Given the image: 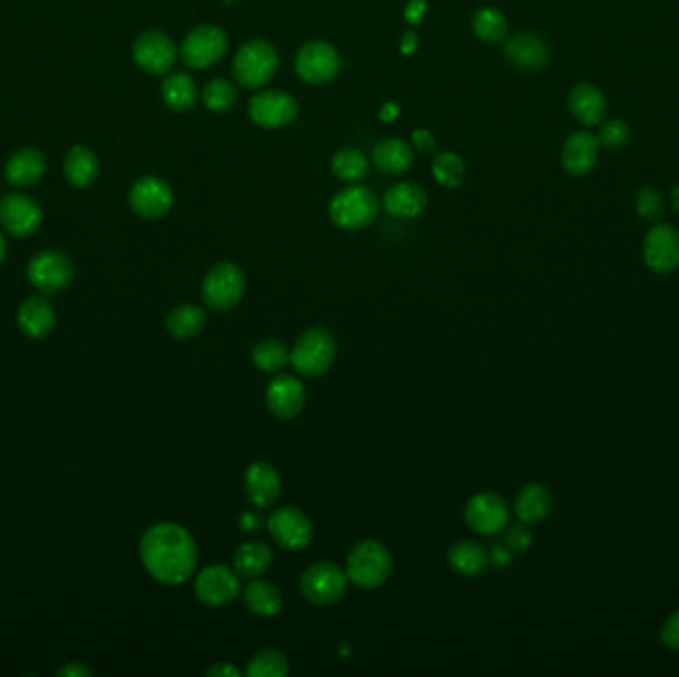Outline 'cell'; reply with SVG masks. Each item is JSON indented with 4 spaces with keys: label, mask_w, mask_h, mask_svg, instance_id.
<instances>
[{
    "label": "cell",
    "mask_w": 679,
    "mask_h": 677,
    "mask_svg": "<svg viewBox=\"0 0 679 677\" xmlns=\"http://www.w3.org/2000/svg\"><path fill=\"white\" fill-rule=\"evenodd\" d=\"M139 558L151 578L165 586H179L193 576L199 554L187 529L175 523H157L143 533Z\"/></svg>",
    "instance_id": "1"
},
{
    "label": "cell",
    "mask_w": 679,
    "mask_h": 677,
    "mask_svg": "<svg viewBox=\"0 0 679 677\" xmlns=\"http://www.w3.org/2000/svg\"><path fill=\"white\" fill-rule=\"evenodd\" d=\"M394 560L390 550L378 541L358 542L346 560V574L350 584L360 590H378L392 576Z\"/></svg>",
    "instance_id": "2"
},
{
    "label": "cell",
    "mask_w": 679,
    "mask_h": 677,
    "mask_svg": "<svg viewBox=\"0 0 679 677\" xmlns=\"http://www.w3.org/2000/svg\"><path fill=\"white\" fill-rule=\"evenodd\" d=\"M338 354V342L326 328H310L296 340L290 352L292 368L304 378L324 376Z\"/></svg>",
    "instance_id": "3"
},
{
    "label": "cell",
    "mask_w": 679,
    "mask_h": 677,
    "mask_svg": "<svg viewBox=\"0 0 679 677\" xmlns=\"http://www.w3.org/2000/svg\"><path fill=\"white\" fill-rule=\"evenodd\" d=\"M348 574L336 562L320 560L308 566L300 578L302 596L314 606H334L348 590Z\"/></svg>",
    "instance_id": "4"
},
{
    "label": "cell",
    "mask_w": 679,
    "mask_h": 677,
    "mask_svg": "<svg viewBox=\"0 0 679 677\" xmlns=\"http://www.w3.org/2000/svg\"><path fill=\"white\" fill-rule=\"evenodd\" d=\"M380 205L376 195L368 187H348L340 191L332 201H330V219L336 227L344 231H360L366 229L368 225L374 223L378 217Z\"/></svg>",
    "instance_id": "5"
},
{
    "label": "cell",
    "mask_w": 679,
    "mask_h": 677,
    "mask_svg": "<svg viewBox=\"0 0 679 677\" xmlns=\"http://www.w3.org/2000/svg\"><path fill=\"white\" fill-rule=\"evenodd\" d=\"M247 276L235 263H219L205 274L201 284V296L205 304L215 312L233 310L245 296Z\"/></svg>",
    "instance_id": "6"
},
{
    "label": "cell",
    "mask_w": 679,
    "mask_h": 677,
    "mask_svg": "<svg viewBox=\"0 0 679 677\" xmlns=\"http://www.w3.org/2000/svg\"><path fill=\"white\" fill-rule=\"evenodd\" d=\"M278 70V54L271 42L251 40L239 48L233 60L235 80L249 90L269 84Z\"/></svg>",
    "instance_id": "7"
},
{
    "label": "cell",
    "mask_w": 679,
    "mask_h": 677,
    "mask_svg": "<svg viewBox=\"0 0 679 677\" xmlns=\"http://www.w3.org/2000/svg\"><path fill=\"white\" fill-rule=\"evenodd\" d=\"M193 590L203 606L223 608L239 598L243 586L241 576L235 572V568H229L227 564H209L199 570L193 582Z\"/></svg>",
    "instance_id": "8"
},
{
    "label": "cell",
    "mask_w": 679,
    "mask_h": 677,
    "mask_svg": "<svg viewBox=\"0 0 679 677\" xmlns=\"http://www.w3.org/2000/svg\"><path fill=\"white\" fill-rule=\"evenodd\" d=\"M229 48V38L225 30L213 24L193 28L183 44H181V58L189 68L207 70L209 66L217 64Z\"/></svg>",
    "instance_id": "9"
},
{
    "label": "cell",
    "mask_w": 679,
    "mask_h": 677,
    "mask_svg": "<svg viewBox=\"0 0 679 677\" xmlns=\"http://www.w3.org/2000/svg\"><path fill=\"white\" fill-rule=\"evenodd\" d=\"M511 509L497 493H477L465 507L467 527L483 537H495L509 527Z\"/></svg>",
    "instance_id": "10"
},
{
    "label": "cell",
    "mask_w": 679,
    "mask_h": 677,
    "mask_svg": "<svg viewBox=\"0 0 679 677\" xmlns=\"http://www.w3.org/2000/svg\"><path fill=\"white\" fill-rule=\"evenodd\" d=\"M340 66H342V60H340L338 50L332 44L322 42V40L304 44L298 50L296 62H294L296 74L304 82L314 84V86L332 82L338 76Z\"/></svg>",
    "instance_id": "11"
},
{
    "label": "cell",
    "mask_w": 679,
    "mask_h": 677,
    "mask_svg": "<svg viewBox=\"0 0 679 677\" xmlns=\"http://www.w3.org/2000/svg\"><path fill=\"white\" fill-rule=\"evenodd\" d=\"M267 529L272 541L284 550H302L312 542V523L304 511L298 507H280L267 521Z\"/></svg>",
    "instance_id": "12"
},
{
    "label": "cell",
    "mask_w": 679,
    "mask_h": 677,
    "mask_svg": "<svg viewBox=\"0 0 679 677\" xmlns=\"http://www.w3.org/2000/svg\"><path fill=\"white\" fill-rule=\"evenodd\" d=\"M644 263L650 271L670 274L679 267V231L658 223L644 237Z\"/></svg>",
    "instance_id": "13"
},
{
    "label": "cell",
    "mask_w": 679,
    "mask_h": 677,
    "mask_svg": "<svg viewBox=\"0 0 679 677\" xmlns=\"http://www.w3.org/2000/svg\"><path fill=\"white\" fill-rule=\"evenodd\" d=\"M26 274L34 288L44 294H56L72 282L74 269L66 255L58 251H44L30 261Z\"/></svg>",
    "instance_id": "14"
},
{
    "label": "cell",
    "mask_w": 679,
    "mask_h": 677,
    "mask_svg": "<svg viewBox=\"0 0 679 677\" xmlns=\"http://www.w3.org/2000/svg\"><path fill=\"white\" fill-rule=\"evenodd\" d=\"M251 120L267 130L290 126L298 116L296 100L280 90H267L257 94L249 104Z\"/></svg>",
    "instance_id": "15"
},
{
    "label": "cell",
    "mask_w": 679,
    "mask_h": 677,
    "mask_svg": "<svg viewBox=\"0 0 679 677\" xmlns=\"http://www.w3.org/2000/svg\"><path fill=\"white\" fill-rule=\"evenodd\" d=\"M175 58L177 50L173 40L159 30L143 32L134 44V60L137 66L151 76H161L169 72L175 64Z\"/></svg>",
    "instance_id": "16"
},
{
    "label": "cell",
    "mask_w": 679,
    "mask_h": 677,
    "mask_svg": "<svg viewBox=\"0 0 679 677\" xmlns=\"http://www.w3.org/2000/svg\"><path fill=\"white\" fill-rule=\"evenodd\" d=\"M42 209L26 195L10 193L0 201V225L14 237H28L38 231Z\"/></svg>",
    "instance_id": "17"
},
{
    "label": "cell",
    "mask_w": 679,
    "mask_h": 677,
    "mask_svg": "<svg viewBox=\"0 0 679 677\" xmlns=\"http://www.w3.org/2000/svg\"><path fill=\"white\" fill-rule=\"evenodd\" d=\"M130 205L143 219H159L173 207V191L159 177H141L130 191Z\"/></svg>",
    "instance_id": "18"
},
{
    "label": "cell",
    "mask_w": 679,
    "mask_h": 677,
    "mask_svg": "<svg viewBox=\"0 0 679 677\" xmlns=\"http://www.w3.org/2000/svg\"><path fill=\"white\" fill-rule=\"evenodd\" d=\"M306 404L304 384L296 376H274L267 388V406L278 419H294Z\"/></svg>",
    "instance_id": "19"
},
{
    "label": "cell",
    "mask_w": 679,
    "mask_h": 677,
    "mask_svg": "<svg viewBox=\"0 0 679 677\" xmlns=\"http://www.w3.org/2000/svg\"><path fill=\"white\" fill-rule=\"evenodd\" d=\"M245 493L257 509H271L280 497V475L267 461H255L245 471Z\"/></svg>",
    "instance_id": "20"
},
{
    "label": "cell",
    "mask_w": 679,
    "mask_h": 677,
    "mask_svg": "<svg viewBox=\"0 0 679 677\" xmlns=\"http://www.w3.org/2000/svg\"><path fill=\"white\" fill-rule=\"evenodd\" d=\"M568 108H570V114L574 116V120L580 122L582 126H588V128L600 126L606 118V112H608L604 92L590 82H578L570 90Z\"/></svg>",
    "instance_id": "21"
},
{
    "label": "cell",
    "mask_w": 679,
    "mask_h": 677,
    "mask_svg": "<svg viewBox=\"0 0 679 677\" xmlns=\"http://www.w3.org/2000/svg\"><path fill=\"white\" fill-rule=\"evenodd\" d=\"M600 155L598 136L590 132H576L566 137L562 145V167L570 175H586L594 169Z\"/></svg>",
    "instance_id": "22"
},
{
    "label": "cell",
    "mask_w": 679,
    "mask_h": 677,
    "mask_svg": "<svg viewBox=\"0 0 679 677\" xmlns=\"http://www.w3.org/2000/svg\"><path fill=\"white\" fill-rule=\"evenodd\" d=\"M505 56L521 70H541L550 60V50L535 32H519L505 44Z\"/></svg>",
    "instance_id": "23"
},
{
    "label": "cell",
    "mask_w": 679,
    "mask_h": 677,
    "mask_svg": "<svg viewBox=\"0 0 679 677\" xmlns=\"http://www.w3.org/2000/svg\"><path fill=\"white\" fill-rule=\"evenodd\" d=\"M447 564L455 574L463 578H477L489 568L491 558L489 552L479 542L463 539L449 546Z\"/></svg>",
    "instance_id": "24"
},
{
    "label": "cell",
    "mask_w": 679,
    "mask_h": 677,
    "mask_svg": "<svg viewBox=\"0 0 679 677\" xmlns=\"http://www.w3.org/2000/svg\"><path fill=\"white\" fill-rule=\"evenodd\" d=\"M56 324L52 304L44 296H30L18 308V326L28 338H46Z\"/></svg>",
    "instance_id": "25"
},
{
    "label": "cell",
    "mask_w": 679,
    "mask_h": 677,
    "mask_svg": "<svg viewBox=\"0 0 679 677\" xmlns=\"http://www.w3.org/2000/svg\"><path fill=\"white\" fill-rule=\"evenodd\" d=\"M44 171H46V159L38 149H32V147H24L16 151L4 167L6 181L14 187H30L38 183Z\"/></svg>",
    "instance_id": "26"
},
{
    "label": "cell",
    "mask_w": 679,
    "mask_h": 677,
    "mask_svg": "<svg viewBox=\"0 0 679 677\" xmlns=\"http://www.w3.org/2000/svg\"><path fill=\"white\" fill-rule=\"evenodd\" d=\"M384 207L396 219H413L427 207V195L415 183H398L386 191Z\"/></svg>",
    "instance_id": "27"
},
{
    "label": "cell",
    "mask_w": 679,
    "mask_h": 677,
    "mask_svg": "<svg viewBox=\"0 0 679 677\" xmlns=\"http://www.w3.org/2000/svg\"><path fill=\"white\" fill-rule=\"evenodd\" d=\"M552 511V495L541 483H529L515 501V515L523 525H539Z\"/></svg>",
    "instance_id": "28"
},
{
    "label": "cell",
    "mask_w": 679,
    "mask_h": 677,
    "mask_svg": "<svg viewBox=\"0 0 679 677\" xmlns=\"http://www.w3.org/2000/svg\"><path fill=\"white\" fill-rule=\"evenodd\" d=\"M247 610L259 618H274L282 610V592L269 580L251 578V582L241 590Z\"/></svg>",
    "instance_id": "29"
},
{
    "label": "cell",
    "mask_w": 679,
    "mask_h": 677,
    "mask_svg": "<svg viewBox=\"0 0 679 677\" xmlns=\"http://www.w3.org/2000/svg\"><path fill=\"white\" fill-rule=\"evenodd\" d=\"M272 564V550L267 542H243L233 554V568L241 578H259Z\"/></svg>",
    "instance_id": "30"
},
{
    "label": "cell",
    "mask_w": 679,
    "mask_h": 677,
    "mask_svg": "<svg viewBox=\"0 0 679 677\" xmlns=\"http://www.w3.org/2000/svg\"><path fill=\"white\" fill-rule=\"evenodd\" d=\"M374 167L384 175L406 173L413 163V151L402 139H384L374 147Z\"/></svg>",
    "instance_id": "31"
},
{
    "label": "cell",
    "mask_w": 679,
    "mask_h": 677,
    "mask_svg": "<svg viewBox=\"0 0 679 677\" xmlns=\"http://www.w3.org/2000/svg\"><path fill=\"white\" fill-rule=\"evenodd\" d=\"M98 169V157L84 145L72 147L64 159V175L76 189L90 187L98 177Z\"/></svg>",
    "instance_id": "32"
},
{
    "label": "cell",
    "mask_w": 679,
    "mask_h": 677,
    "mask_svg": "<svg viewBox=\"0 0 679 677\" xmlns=\"http://www.w3.org/2000/svg\"><path fill=\"white\" fill-rule=\"evenodd\" d=\"M207 324V314L203 308L195 306V304H179L175 306L165 320V328L167 332L177 338V340H191L197 334H201V330Z\"/></svg>",
    "instance_id": "33"
},
{
    "label": "cell",
    "mask_w": 679,
    "mask_h": 677,
    "mask_svg": "<svg viewBox=\"0 0 679 677\" xmlns=\"http://www.w3.org/2000/svg\"><path fill=\"white\" fill-rule=\"evenodd\" d=\"M163 102L173 112H189L197 102V86L189 74L177 72L169 76L161 86Z\"/></svg>",
    "instance_id": "34"
},
{
    "label": "cell",
    "mask_w": 679,
    "mask_h": 677,
    "mask_svg": "<svg viewBox=\"0 0 679 677\" xmlns=\"http://www.w3.org/2000/svg\"><path fill=\"white\" fill-rule=\"evenodd\" d=\"M473 32L479 40L489 42V44H497L503 42L509 34V22L505 18V14L497 8H481L473 14Z\"/></svg>",
    "instance_id": "35"
},
{
    "label": "cell",
    "mask_w": 679,
    "mask_h": 677,
    "mask_svg": "<svg viewBox=\"0 0 679 677\" xmlns=\"http://www.w3.org/2000/svg\"><path fill=\"white\" fill-rule=\"evenodd\" d=\"M368 169H370V163L366 155L354 147H344L336 151V155L332 157V171L342 181H348V183L362 181L368 175Z\"/></svg>",
    "instance_id": "36"
},
{
    "label": "cell",
    "mask_w": 679,
    "mask_h": 677,
    "mask_svg": "<svg viewBox=\"0 0 679 677\" xmlns=\"http://www.w3.org/2000/svg\"><path fill=\"white\" fill-rule=\"evenodd\" d=\"M253 364L265 374H276L290 364V352L280 340L267 338L253 348Z\"/></svg>",
    "instance_id": "37"
},
{
    "label": "cell",
    "mask_w": 679,
    "mask_h": 677,
    "mask_svg": "<svg viewBox=\"0 0 679 677\" xmlns=\"http://www.w3.org/2000/svg\"><path fill=\"white\" fill-rule=\"evenodd\" d=\"M433 177L443 185V187H459L465 179V161L451 151L437 153L431 163Z\"/></svg>",
    "instance_id": "38"
},
{
    "label": "cell",
    "mask_w": 679,
    "mask_h": 677,
    "mask_svg": "<svg viewBox=\"0 0 679 677\" xmlns=\"http://www.w3.org/2000/svg\"><path fill=\"white\" fill-rule=\"evenodd\" d=\"M288 672H290L288 658L272 648L257 652L247 668L249 677H286Z\"/></svg>",
    "instance_id": "39"
},
{
    "label": "cell",
    "mask_w": 679,
    "mask_h": 677,
    "mask_svg": "<svg viewBox=\"0 0 679 677\" xmlns=\"http://www.w3.org/2000/svg\"><path fill=\"white\" fill-rule=\"evenodd\" d=\"M237 88L227 80H213L203 90V104L215 114L229 112L237 104Z\"/></svg>",
    "instance_id": "40"
},
{
    "label": "cell",
    "mask_w": 679,
    "mask_h": 677,
    "mask_svg": "<svg viewBox=\"0 0 679 677\" xmlns=\"http://www.w3.org/2000/svg\"><path fill=\"white\" fill-rule=\"evenodd\" d=\"M636 211L646 221H660L666 211L662 193L656 187H642L636 195Z\"/></svg>",
    "instance_id": "41"
},
{
    "label": "cell",
    "mask_w": 679,
    "mask_h": 677,
    "mask_svg": "<svg viewBox=\"0 0 679 677\" xmlns=\"http://www.w3.org/2000/svg\"><path fill=\"white\" fill-rule=\"evenodd\" d=\"M630 137H632L630 126H628L624 120H610V122L602 124L600 132H598L600 147L610 149V151L626 147V143L630 141Z\"/></svg>",
    "instance_id": "42"
},
{
    "label": "cell",
    "mask_w": 679,
    "mask_h": 677,
    "mask_svg": "<svg viewBox=\"0 0 679 677\" xmlns=\"http://www.w3.org/2000/svg\"><path fill=\"white\" fill-rule=\"evenodd\" d=\"M505 544L509 550H517V552H523L527 550L531 544H533V537H531V531L527 529V525H517L513 529L507 531L505 535Z\"/></svg>",
    "instance_id": "43"
},
{
    "label": "cell",
    "mask_w": 679,
    "mask_h": 677,
    "mask_svg": "<svg viewBox=\"0 0 679 677\" xmlns=\"http://www.w3.org/2000/svg\"><path fill=\"white\" fill-rule=\"evenodd\" d=\"M660 640L668 650L679 652V610L664 622L660 630Z\"/></svg>",
    "instance_id": "44"
},
{
    "label": "cell",
    "mask_w": 679,
    "mask_h": 677,
    "mask_svg": "<svg viewBox=\"0 0 679 677\" xmlns=\"http://www.w3.org/2000/svg\"><path fill=\"white\" fill-rule=\"evenodd\" d=\"M425 8H427V2L425 0H409L404 14H406V20L409 24H419L423 14H425Z\"/></svg>",
    "instance_id": "45"
},
{
    "label": "cell",
    "mask_w": 679,
    "mask_h": 677,
    "mask_svg": "<svg viewBox=\"0 0 679 677\" xmlns=\"http://www.w3.org/2000/svg\"><path fill=\"white\" fill-rule=\"evenodd\" d=\"M209 677H241V670L229 662H219L207 670Z\"/></svg>",
    "instance_id": "46"
},
{
    "label": "cell",
    "mask_w": 679,
    "mask_h": 677,
    "mask_svg": "<svg viewBox=\"0 0 679 677\" xmlns=\"http://www.w3.org/2000/svg\"><path fill=\"white\" fill-rule=\"evenodd\" d=\"M413 145L423 153H431L435 149V137L431 136L427 130H419L413 134Z\"/></svg>",
    "instance_id": "47"
},
{
    "label": "cell",
    "mask_w": 679,
    "mask_h": 677,
    "mask_svg": "<svg viewBox=\"0 0 679 677\" xmlns=\"http://www.w3.org/2000/svg\"><path fill=\"white\" fill-rule=\"evenodd\" d=\"M239 525H241V529L247 531V533H257V531L263 529V519H261V515H257V513H243Z\"/></svg>",
    "instance_id": "48"
},
{
    "label": "cell",
    "mask_w": 679,
    "mask_h": 677,
    "mask_svg": "<svg viewBox=\"0 0 679 677\" xmlns=\"http://www.w3.org/2000/svg\"><path fill=\"white\" fill-rule=\"evenodd\" d=\"M56 676H64V677H88L92 676V670L90 668H86V666H82V664H78V662H74V664H68V666H64V668H60L58 670V674Z\"/></svg>",
    "instance_id": "49"
},
{
    "label": "cell",
    "mask_w": 679,
    "mask_h": 677,
    "mask_svg": "<svg viewBox=\"0 0 679 677\" xmlns=\"http://www.w3.org/2000/svg\"><path fill=\"white\" fill-rule=\"evenodd\" d=\"M489 558H491V562H495L497 566H505V564H509V560H511L509 550H507V548H499V546L493 548V552L489 554Z\"/></svg>",
    "instance_id": "50"
},
{
    "label": "cell",
    "mask_w": 679,
    "mask_h": 677,
    "mask_svg": "<svg viewBox=\"0 0 679 677\" xmlns=\"http://www.w3.org/2000/svg\"><path fill=\"white\" fill-rule=\"evenodd\" d=\"M398 114H400V110H398L396 104H386L380 112V118H382V122H394L398 118Z\"/></svg>",
    "instance_id": "51"
},
{
    "label": "cell",
    "mask_w": 679,
    "mask_h": 677,
    "mask_svg": "<svg viewBox=\"0 0 679 677\" xmlns=\"http://www.w3.org/2000/svg\"><path fill=\"white\" fill-rule=\"evenodd\" d=\"M417 48V36L413 32H406L402 38V54H411Z\"/></svg>",
    "instance_id": "52"
},
{
    "label": "cell",
    "mask_w": 679,
    "mask_h": 677,
    "mask_svg": "<svg viewBox=\"0 0 679 677\" xmlns=\"http://www.w3.org/2000/svg\"><path fill=\"white\" fill-rule=\"evenodd\" d=\"M4 253H6V243H4V239H2V235H0V263H2V259H4Z\"/></svg>",
    "instance_id": "53"
}]
</instances>
